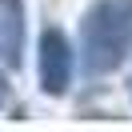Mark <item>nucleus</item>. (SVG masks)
I'll return each instance as SVG.
<instances>
[{"instance_id":"1","label":"nucleus","mask_w":132,"mask_h":132,"mask_svg":"<svg viewBox=\"0 0 132 132\" xmlns=\"http://www.w3.org/2000/svg\"><path fill=\"white\" fill-rule=\"evenodd\" d=\"M132 36V0H100L84 20V52L92 72H112L128 56Z\"/></svg>"},{"instance_id":"2","label":"nucleus","mask_w":132,"mask_h":132,"mask_svg":"<svg viewBox=\"0 0 132 132\" xmlns=\"http://www.w3.org/2000/svg\"><path fill=\"white\" fill-rule=\"evenodd\" d=\"M40 84L48 96H64L72 84V44L60 28H48L40 36Z\"/></svg>"},{"instance_id":"3","label":"nucleus","mask_w":132,"mask_h":132,"mask_svg":"<svg viewBox=\"0 0 132 132\" xmlns=\"http://www.w3.org/2000/svg\"><path fill=\"white\" fill-rule=\"evenodd\" d=\"M20 44H24V20H20V0H0V60L16 64Z\"/></svg>"}]
</instances>
